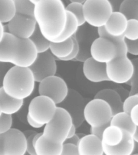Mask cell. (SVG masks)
I'll return each instance as SVG.
<instances>
[{
  "label": "cell",
  "instance_id": "cell-1",
  "mask_svg": "<svg viewBox=\"0 0 138 155\" xmlns=\"http://www.w3.org/2000/svg\"><path fill=\"white\" fill-rule=\"evenodd\" d=\"M34 17L44 37L53 42L65 30L66 7L61 0H41L35 4Z\"/></svg>",
  "mask_w": 138,
  "mask_h": 155
},
{
  "label": "cell",
  "instance_id": "cell-2",
  "mask_svg": "<svg viewBox=\"0 0 138 155\" xmlns=\"http://www.w3.org/2000/svg\"><path fill=\"white\" fill-rule=\"evenodd\" d=\"M38 52L30 39H21L7 32L0 38V61L14 66L29 68L36 61Z\"/></svg>",
  "mask_w": 138,
  "mask_h": 155
},
{
  "label": "cell",
  "instance_id": "cell-3",
  "mask_svg": "<svg viewBox=\"0 0 138 155\" xmlns=\"http://www.w3.org/2000/svg\"><path fill=\"white\" fill-rule=\"evenodd\" d=\"M35 82L34 75L29 68L13 65L4 75L2 87L9 96L24 100L33 93Z\"/></svg>",
  "mask_w": 138,
  "mask_h": 155
},
{
  "label": "cell",
  "instance_id": "cell-4",
  "mask_svg": "<svg viewBox=\"0 0 138 155\" xmlns=\"http://www.w3.org/2000/svg\"><path fill=\"white\" fill-rule=\"evenodd\" d=\"M113 12L108 0H87L83 4L86 23L96 28L105 26Z\"/></svg>",
  "mask_w": 138,
  "mask_h": 155
},
{
  "label": "cell",
  "instance_id": "cell-5",
  "mask_svg": "<svg viewBox=\"0 0 138 155\" xmlns=\"http://www.w3.org/2000/svg\"><path fill=\"white\" fill-rule=\"evenodd\" d=\"M73 124L70 113L62 107H58L53 120L44 125L43 134L64 144Z\"/></svg>",
  "mask_w": 138,
  "mask_h": 155
},
{
  "label": "cell",
  "instance_id": "cell-6",
  "mask_svg": "<svg viewBox=\"0 0 138 155\" xmlns=\"http://www.w3.org/2000/svg\"><path fill=\"white\" fill-rule=\"evenodd\" d=\"M84 117L85 121L90 127H99L111 123L113 113L111 107L106 101L94 99L86 105Z\"/></svg>",
  "mask_w": 138,
  "mask_h": 155
},
{
  "label": "cell",
  "instance_id": "cell-7",
  "mask_svg": "<svg viewBox=\"0 0 138 155\" xmlns=\"http://www.w3.org/2000/svg\"><path fill=\"white\" fill-rule=\"evenodd\" d=\"M58 105L47 96L38 95L31 99L28 105V115L36 123L44 126L53 120Z\"/></svg>",
  "mask_w": 138,
  "mask_h": 155
},
{
  "label": "cell",
  "instance_id": "cell-8",
  "mask_svg": "<svg viewBox=\"0 0 138 155\" xmlns=\"http://www.w3.org/2000/svg\"><path fill=\"white\" fill-rule=\"evenodd\" d=\"M27 137L17 128L0 134V155H26Z\"/></svg>",
  "mask_w": 138,
  "mask_h": 155
},
{
  "label": "cell",
  "instance_id": "cell-9",
  "mask_svg": "<svg viewBox=\"0 0 138 155\" xmlns=\"http://www.w3.org/2000/svg\"><path fill=\"white\" fill-rule=\"evenodd\" d=\"M134 65L128 56L116 57L107 64V74L109 81L116 84H126L133 78Z\"/></svg>",
  "mask_w": 138,
  "mask_h": 155
},
{
  "label": "cell",
  "instance_id": "cell-10",
  "mask_svg": "<svg viewBox=\"0 0 138 155\" xmlns=\"http://www.w3.org/2000/svg\"><path fill=\"white\" fill-rule=\"evenodd\" d=\"M69 90L65 80L56 75L46 78L39 82V95L50 98L58 106L67 97Z\"/></svg>",
  "mask_w": 138,
  "mask_h": 155
},
{
  "label": "cell",
  "instance_id": "cell-11",
  "mask_svg": "<svg viewBox=\"0 0 138 155\" xmlns=\"http://www.w3.org/2000/svg\"><path fill=\"white\" fill-rule=\"evenodd\" d=\"M85 99L75 90H69L67 97L58 107H61L70 113L72 117L73 124L78 128L84 122V110L86 107Z\"/></svg>",
  "mask_w": 138,
  "mask_h": 155
},
{
  "label": "cell",
  "instance_id": "cell-12",
  "mask_svg": "<svg viewBox=\"0 0 138 155\" xmlns=\"http://www.w3.org/2000/svg\"><path fill=\"white\" fill-rule=\"evenodd\" d=\"M36 82H41L46 78L54 76L57 72L56 58L51 52L38 53L35 62L29 67Z\"/></svg>",
  "mask_w": 138,
  "mask_h": 155
},
{
  "label": "cell",
  "instance_id": "cell-13",
  "mask_svg": "<svg viewBox=\"0 0 138 155\" xmlns=\"http://www.w3.org/2000/svg\"><path fill=\"white\" fill-rule=\"evenodd\" d=\"M90 55L98 62L107 64L114 60L118 54L116 45L111 41L99 36L92 44Z\"/></svg>",
  "mask_w": 138,
  "mask_h": 155
},
{
  "label": "cell",
  "instance_id": "cell-14",
  "mask_svg": "<svg viewBox=\"0 0 138 155\" xmlns=\"http://www.w3.org/2000/svg\"><path fill=\"white\" fill-rule=\"evenodd\" d=\"M8 32L21 39H29L36 31L37 23L35 18L16 15L7 24Z\"/></svg>",
  "mask_w": 138,
  "mask_h": 155
},
{
  "label": "cell",
  "instance_id": "cell-15",
  "mask_svg": "<svg viewBox=\"0 0 138 155\" xmlns=\"http://www.w3.org/2000/svg\"><path fill=\"white\" fill-rule=\"evenodd\" d=\"M98 29L95 31L89 29L84 27V25L80 27L78 31L76 33V38L79 45V53L77 58L74 61L85 62L88 58H91L90 55V48L94 40L99 37Z\"/></svg>",
  "mask_w": 138,
  "mask_h": 155
},
{
  "label": "cell",
  "instance_id": "cell-16",
  "mask_svg": "<svg viewBox=\"0 0 138 155\" xmlns=\"http://www.w3.org/2000/svg\"><path fill=\"white\" fill-rule=\"evenodd\" d=\"M82 71L85 78L91 82H102L109 81L107 74V64L100 63L92 58L83 62Z\"/></svg>",
  "mask_w": 138,
  "mask_h": 155
},
{
  "label": "cell",
  "instance_id": "cell-17",
  "mask_svg": "<svg viewBox=\"0 0 138 155\" xmlns=\"http://www.w3.org/2000/svg\"><path fill=\"white\" fill-rule=\"evenodd\" d=\"M79 155H104L101 139L93 134L85 135L77 145Z\"/></svg>",
  "mask_w": 138,
  "mask_h": 155
},
{
  "label": "cell",
  "instance_id": "cell-18",
  "mask_svg": "<svg viewBox=\"0 0 138 155\" xmlns=\"http://www.w3.org/2000/svg\"><path fill=\"white\" fill-rule=\"evenodd\" d=\"M63 143L42 134L36 140L35 150L36 155H61L63 150Z\"/></svg>",
  "mask_w": 138,
  "mask_h": 155
},
{
  "label": "cell",
  "instance_id": "cell-19",
  "mask_svg": "<svg viewBox=\"0 0 138 155\" xmlns=\"http://www.w3.org/2000/svg\"><path fill=\"white\" fill-rule=\"evenodd\" d=\"M134 138L128 131L123 130V139L116 146H108L103 144L104 153L106 155H132L134 148Z\"/></svg>",
  "mask_w": 138,
  "mask_h": 155
},
{
  "label": "cell",
  "instance_id": "cell-20",
  "mask_svg": "<svg viewBox=\"0 0 138 155\" xmlns=\"http://www.w3.org/2000/svg\"><path fill=\"white\" fill-rule=\"evenodd\" d=\"M128 19L120 12H114L104 28L111 36H123L128 27Z\"/></svg>",
  "mask_w": 138,
  "mask_h": 155
},
{
  "label": "cell",
  "instance_id": "cell-21",
  "mask_svg": "<svg viewBox=\"0 0 138 155\" xmlns=\"http://www.w3.org/2000/svg\"><path fill=\"white\" fill-rule=\"evenodd\" d=\"M94 99H103L106 101L111 107L113 116L123 111V102L120 94L116 90H101L94 95Z\"/></svg>",
  "mask_w": 138,
  "mask_h": 155
},
{
  "label": "cell",
  "instance_id": "cell-22",
  "mask_svg": "<svg viewBox=\"0 0 138 155\" xmlns=\"http://www.w3.org/2000/svg\"><path fill=\"white\" fill-rule=\"evenodd\" d=\"M24 105L23 99H17L9 96L1 87L0 88V113L13 115L17 113Z\"/></svg>",
  "mask_w": 138,
  "mask_h": 155
},
{
  "label": "cell",
  "instance_id": "cell-23",
  "mask_svg": "<svg viewBox=\"0 0 138 155\" xmlns=\"http://www.w3.org/2000/svg\"><path fill=\"white\" fill-rule=\"evenodd\" d=\"M74 40L70 38L63 42H51L50 51L52 54L58 60H62L63 58L69 57L74 49Z\"/></svg>",
  "mask_w": 138,
  "mask_h": 155
},
{
  "label": "cell",
  "instance_id": "cell-24",
  "mask_svg": "<svg viewBox=\"0 0 138 155\" xmlns=\"http://www.w3.org/2000/svg\"><path fill=\"white\" fill-rule=\"evenodd\" d=\"M123 139V130L117 126L110 125L105 129L102 142L108 146H116L119 145Z\"/></svg>",
  "mask_w": 138,
  "mask_h": 155
},
{
  "label": "cell",
  "instance_id": "cell-25",
  "mask_svg": "<svg viewBox=\"0 0 138 155\" xmlns=\"http://www.w3.org/2000/svg\"><path fill=\"white\" fill-rule=\"evenodd\" d=\"M111 124L117 126L123 130L128 131L132 135L135 134L136 128H137L135 124L133 123L130 114L126 113L124 111L117 113L113 116L111 120Z\"/></svg>",
  "mask_w": 138,
  "mask_h": 155
},
{
  "label": "cell",
  "instance_id": "cell-26",
  "mask_svg": "<svg viewBox=\"0 0 138 155\" xmlns=\"http://www.w3.org/2000/svg\"><path fill=\"white\" fill-rule=\"evenodd\" d=\"M98 29V33L100 37H104L116 45L117 48V57H120V56H127L128 55V48H127V44H126V38L124 36H111L106 31V29L104 27L99 28Z\"/></svg>",
  "mask_w": 138,
  "mask_h": 155
},
{
  "label": "cell",
  "instance_id": "cell-27",
  "mask_svg": "<svg viewBox=\"0 0 138 155\" xmlns=\"http://www.w3.org/2000/svg\"><path fill=\"white\" fill-rule=\"evenodd\" d=\"M79 23L77 17L70 12H67V23L65 25V30L58 38H57L53 42H63L72 38L75 34L77 33L79 29Z\"/></svg>",
  "mask_w": 138,
  "mask_h": 155
},
{
  "label": "cell",
  "instance_id": "cell-28",
  "mask_svg": "<svg viewBox=\"0 0 138 155\" xmlns=\"http://www.w3.org/2000/svg\"><path fill=\"white\" fill-rule=\"evenodd\" d=\"M15 0H0V21L8 24L16 15Z\"/></svg>",
  "mask_w": 138,
  "mask_h": 155
},
{
  "label": "cell",
  "instance_id": "cell-29",
  "mask_svg": "<svg viewBox=\"0 0 138 155\" xmlns=\"http://www.w3.org/2000/svg\"><path fill=\"white\" fill-rule=\"evenodd\" d=\"M29 39L33 42L38 53H44V52L49 50L51 41H49L44 37L38 26L36 27V31H34L33 35Z\"/></svg>",
  "mask_w": 138,
  "mask_h": 155
},
{
  "label": "cell",
  "instance_id": "cell-30",
  "mask_svg": "<svg viewBox=\"0 0 138 155\" xmlns=\"http://www.w3.org/2000/svg\"><path fill=\"white\" fill-rule=\"evenodd\" d=\"M129 19L138 20V0H125L121 4L120 11Z\"/></svg>",
  "mask_w": 138,
  "mask_h": 155
},
{
  "label": "cell",
  "instance_id": "cell-31",
  "mask_svg": "<svg viewBox=\"0 0 138 155\" xmlns=\"http://www.w3.org/2000/svg\"><path fill=\"white\" fill-rule=\"evenodd\" d=\"M15 3L17 14L30 18H35V4L32 3L30 0H15Z\"/></svg>",
  "mask_w": 138,
  "mask_h": 155
},
{
  "label": "cell",
  "instance_id": "cell-32",
  "mask_svg": "<svg viewBox=\"0 0 138 155\" xmlns=\"http://www.w3.org/2000/svg\"><path fill=\"white\" fill-rule=\"evenodd\" d=\"M66 11L71 12L77 17L80 27L85 25L86 20L83 14V4L77 2H70V4L66 6Z\"/></svg>",
  "mask_w": 138,
  "mask_h": 155
},
{
  "label": "cell",
  "instance_id": "cell-33",
  "mask_svg": "<svg viewBox=\"0 0 138 155\" xmlns=\"http://www.w3.org/2000/svg\"><path fill=\"white\" fill-rule=\"evenodd\" d=\"M124 37L129 41L138 40V20L129 19L128 21V27L126 29Z\"/></svg>",
  "mask_w": 138,
  "mask_h": 155
},
{
  "label": "cell",
  "instance_id": "cell-34",
  "mask_svg": "<svg viewBox=\"0 0 138 155\" xmlns=\"http://www.w3.org/2000/svg\"><path fill=\"white\" fill-rule=\"evenodd\" d=\"M132 61L134 65V73L133 78L126 83L127 85L131 86V89L129 91L130 95L138 94V58H134Z\"/></svg>",
  "mask_w": 138,
  "mask_h": 155
},
{
  "label": "cell",
  "instance_id": "cell-35",
  "mask_svg": "<svg viewBox=\"0 0 138 155\" xmlns=\"http://www.w3.org/2000/svg\"><path fill=\"white\" fill-rule=\"evenodd\" d=\"M13 118L12 115L0 113V134L7 133L12 129Z\"/></svg>",
  "mask_w": 138,
  "mask_h": 155
},
{
  "label": "cell",
  "instance_id": "cell-36",
  "mask_svg": "<svg viewBox=\"0 0 138 155\" xmlns=\"http://www.w3.org/2000/svg\"><path fill=\"white\" fill-rule=\"evenodd\" d=\"M136 105H138V94L129 95L123 101V111L130 114L132 109Z\"/></svg>",
  "mask_w": 138,
  "mask_h": 155
},
{
  "label": "cell",
  "instance_id": "cell-37",
  "mask_svg": "<svg viewBox=\"0 0 138 155\" xmlns=\"http://www.w3.org/2000/svg\"><path fill=\"white\" fill-rule=\"evenodd\" d=\"M61 155H79L78 148L77 145L73 144H64Z\"/></svg>",
  "mask_w": 138,
  "mask_h": 155
},
{
  "label": "cell",
  "instance_id": "cell-38",
  "mask_svg": "<svg viewBox=\"0 0 138 155\" xmlns=\"http://www.w3.org/2000/svg\"><path fill=\"white\" fill-rule=\"evenodd\" d=\"M126 44L128 48V53L134 56H138V40L129 41L126 39Z\"/></svg>",
  "mask_w": 138,
  "mask_h": 155
},
{
  "label": "cell",
  "instance_id": "cell-39",
  "mask_svg": "<svg viewBox=\"0 0 138 155\" xmlns=\"http://www.w3.org/2000/svg\"><path fill=\"white\" fill-rule=\"evenodd\" d=\"M36 134H37V133L27 137V153L28 155H36L35 145L33 144V138Z\"/></svg>",
  "mask_w": 138,
  "mask_h": 155
},
{
  "label": "cell",
  "instance_id": "cell-40",
  "mask_svg": "<svg viewBox=\"0 0 138 155\" xmlns=\"http://www.w3.org/2000/svg\"><path fill=\"white\" fill-rule=\"evenodd\" d=\"M111 124V123L107 124H104V125L99 126V127H90V133L93 134V135L96 136L99 139H101L103 137V134H104V131L106 129L109 125Z\"/></svg>",
  "mask_w": 138,
  "mask_h": 155
},
{
  "label": "cell",
  "instance_id": "cell-41",
  "mask_svg": "<svg viewBox=\"0 0 138 155\" xmlns=\"http://www.w3.org/2000/svg\"><path fill=\"white\" fill-rule=\"evenodd\" d=\"M131 118L133 120V123L135 124L136 126L138 127V105L135 106L132 109L130 112Z\"/></svg>",
  "mask_w": 138,
  "mask_h": 155
},
{
  "label": "cell",
  "instance_id": "cell-42",
  "mask_svg": "<svg viewBox=\"0 0 138 155\" xmlns=\"http://www.w3.org/2000/svg\"><path fill=\"white\" fill-rule=\"evenodd\" d=\"M109 2L111 3L113 12H119L121 4L123 3L125 0H108Z\"/></svg>",
  "mask_w": 138,
  "mask_h": 155
},
{
  "label": "cell",
  "instance_id": "cell-43",
  "mask_svg": "<svg viewBox=\"0 0 138 155\" xmlns=\"http://www.w3.org/2000/svg\"><path fill=\"white\" fill-rule=\"evenodd\" d=\"M80 140H81V138L79 137V136L77 135V134H75L72 137L67 138L65 142H64V144H73V145H75L77 146L78 144H79Z\"/></svg>",
  "mask_w": 138,
  "mask_h": 155
},
{
  "label": "cell",
  "instance_id": "cell-44",
  "mask_svg": "<svg viewBox=\"0 0 138 155\" xmlns=\"http://www.w3.org/2000/svg\"><path fill=\"white\" fill-rule=\"evenodd\" d=\"M27 122H28V124L29 125L34 128H42V127L44 126L43 124L36 123V121H34L33 120H32V119L28 116H28H27Z\"/></svg>",
  "mask_w": 138,
  "mask_h": 155
},
{
  "label": "cell",
  "instance_id": "cell-45",
  "mask_svg": "<svg viewBox=\"0 0 138 155\" xmlns=\"http://www.w3.org/2000/svg\"><path fill=\"white\" fill-rule=\"evenodd\" d=\"M0 26H1V36H0V38H1L2 36H3L5 33L8 32V27H7V25H5L4 24H2V23L0 24Z\"/></svg>",
  "mask_w": 138,
  "mask_h": 155
},
{
  "label": "cell",
  "instance_id": "cell-46",
  "mask_svg": "<svg viewBox=\"0 0 138 155\" xmlns=\"http://www.w3.org/2000/svg\"><path fill=\"white\" fill-rule=\"evenodd\" d=\"M76 126L74 125V124H73L72 128H71V129H70V133H69V135H68V137L67 138H70V137H74V136L76 134Z\"/></svg>",
  "mask_w": 138,
  "mask_h": 155
},
{
  "label": "cell",
  "instance_id": "cell-47",
  "mask_svg": "<svg viewBox=\"0 0 138 155\" xmlns=\"http://www.w3.org/2000/svg\"><path fill=\"white\" fill-rule=\"evenodd\" d=\"M133 154H138V142H136V141H135V143H134Z\"/></svg>",
  "mask_w": 138,
  "mask_h": 155
},
{
  "label": "cell",
  "instance_id": "cell-48",
  "mask_svg": "<svg viewBox=\"0 0 138 155\" xmlns=\"http://www.w3.org/2000/svg\"><path fill=\"white\" fill-rule=\"evenodd\" d=\"M24 135L26 136V137H28L29 136L32 135V134H35V133H36V132H35V131H31V130H27L26 132H24Z\"/></svg>",
  "mask_w": 138,
  "mask_h": 155
},
{
  "label": "cell",
  "instance_id": "cell-49",
  "mask_svg": "<svg viewBox=\"0 0 138 155\" xmlns=\"http://www.w3.org/2000/svg\"><path fill=\"white\" fill-rule=\"evenodd\" d=\"M70 2H77V3H82L84 4L87 0H69Z\"/></svg>",
  "mask_w": 138,
  "mask_h": 155
},
{
  "label": "cell",
  "instance_id": "cell-50",
  "mask_svg": "<svg viewBox=\"0 0 138 155\" xmlns=\"http://www.w3.org/2000/svg\"><path fill=\"white\" fill-rule=\"evenodd\" d=\"M133 138H134V140L138 142V127L136 128V130L135 134L133 135Z\"/></svg>",
  "mask_w": 138,
  "mask_h": 155
},
{
  "label": "cell",
  "instance_id": "cell-51",
  "mask_svg": "<svg viewBox=\"0 0 138 155\" xmlns=\"http://www.w3.org/2000/svg\"><path fill=\"white\" fill-rule=\"evenodd\" d=\"M32 3H34V4H36L37 2H39V1H41V0H30Z\"/></svg>",
  "mask_w": 138,
  "mask_h": 155
},
{
  "label": "cell",
  "instance_id": "cell-52",
  "mask_svg": "<svg viewBox=\"0 0 138 155\" xmlns=\"http://www.w3.org/2000/svg\"><path fill=\"white\" fill-rule=\"evenodd\" d=\"M132 155H138V154H132Z\"/></svg>",
  "mask_w": 138,
  "mask_h": 155
},
{
  "label": "cell",
  "instance_id": "cell-53",
  "mask_svg": "<svg viewBox=\"0 0 138 155\" xmlns=\"http://www.w3.org/2000/svg\"><path fill=\"white\" fill-rule=\"evenodd\" d=\"M104 155H106V154H105V153H104Z\"/></svg>",
  "mask_w": 138,
  "mask_h": 155
},
{
  "label": "cell",
  "instance_id": "cell-54",
  "mask_svg": "<svg viewBox=\"0 0 138 155\" xmlns=\"http://www.w3.org/2000/svg\"><path fill=\"white\" fill-rule=\"evenodd\" d=\"M26 155H28V153H27V154Z\"/></svg>",
  "mask_w": 138,
  "mask_h": 155
}]
</instances>
